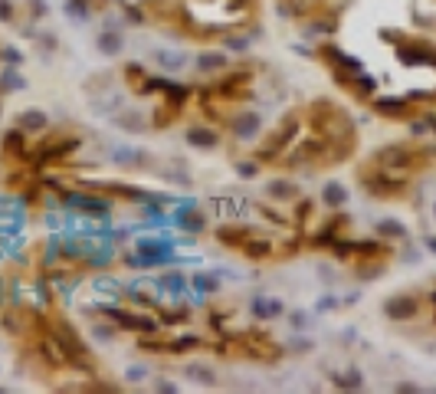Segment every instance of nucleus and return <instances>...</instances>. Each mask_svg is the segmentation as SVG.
Returning <instances> with one entry per match:
<instances>
[{
    "instance_id": "4c0bfd02",
    "label": "nucleus",
    "mask_w": 436,
    "mask_h": 394,
    "mask_svg": "<svg viewBox=\"0 0 436 394\" xmlns=\"http://www.w3.org/2000/svg\"><path fill=\"white\" fill-rule=\"evenodd\" d=\"M154 391H161V394H174V391H178V384H171V381H158V384H154Z\"/></svg>"
},
{
    "instance_id": "ea45409f",
    "label": "nucleus",
    "mask_w": 436,
    "mask_h": 394,
    "mask_svg": "<svg viewBox=\"0 0 436 394\" xmlns=\"http://www.w3.org/2000/svg\"><path fill=\"white\" fill-rule=\"evenodd\" d=\"M145 375H148V371H145V368H132V371H128V378H145Z\"/></svg>"
},
{
    "instance_id": "dca6fc26",
    "label": "nucleus",
    "mask_w": 436,
    "mask_h": 394,
    "mask_svg": "<svg viewBox=\"0 0 436 394\" xmlns=\"http://www.w3.org/2000/svg\"><path fill=\"white\" fill-rule=\"evenodd\" d=\"M3 154H10V158H30L27 132H23V128H10V132L3 135Z\"/></svg>"
},
{
    "instance_id": "412c9836",
    "label": "nucleus",
    "mask_w": 436,
    "mask_h": 394,
    "mask_svg": "<svg viewBox=\"0 0 436 394\" xmlns=\"http://www.w3.org/2000/svg\"><path fill=\"white\" fill-rule=\"evenodd\" d=\"M112 161L121 167H141L148 158H145V152H138V148H112Z\"/></svg>"
},
{
    "instance_id": "79ce46f5",
    "label": "nucleus",
    "mask_w": 436,
    "mask_h": 394,
    "mask_svg": "<svg viewBox=\"0 0 436 394\" xmlns=\"http://www.w3.org/2000/svg\"><path fill=\"white\" fill-rule=\"evenodd\" d=\"M426 121H430V132H433V135H436V119H426Z\"/></svg>"
},
{
    "instance_id": "f3484780",
    "label": "nucleus",
    "mask_w": 436,
    "mask_h": 394,
    "mask_svg": "<svg viewBox=\"0 0 436 394\" xmlns=\"http://www.w3.org/2000/svg\"><path fill=\"white\" fill-rule=\"evenodd\" d=\"M197 69L200 73H223L230 60H226V53H217V49H204V53H197Z\"/></svg>"
},
{
    "instance_id": "f257e3e1",
    "label": "nucleus",
    "mask_w": 436,
    "mask_h": 394,
    "mask_svg": "<svg viewBox=\"0 0 436 394\" xmlns=\"http://www.w3.org/2000/svg\"><path fill=\"white\" fill-rule=\"evenodd\" d=\"M299 119H302L299 112H292V115H286V119L279 121L269 135L263 138V145L256 148V161H276L279 154L286 152L289 145L299 138V132H302V121Z\"/></svg>"
},
{
    "instance_id": "9b49d317",
    "label": "nucleus",
    "mask_w": 436,
    "mask_h": 394,
    "mask_svg": "<svg viewBox=\"0 0 436 394\" xmlns=\"http://www.w3.org/2000/svg\"><path fill=\"white\" fill-rule=\"evenodd\" d=\"M95 49H99L102 56H121V49H125L121 30H115V27H106V30L95 36Z\"/></svg>"
},
{
    "instance_id": "6e6552de",
    "label": "nucleus",
    "mask_w": 436,
    "mask_h": 394,
    "mask_svg": "<svg viewBox=\"0 0 436 394\" xmlns=\"http://www.w3.org/2000/svg\"><path fill=\"white\" fill-rule=\"evenodd\" d=\"M187 145L191 148H204V152H210L220 145V132L210 128V125H191L187 128Z\"/></svg>"
},
{
    "instance_id": "c03bdc74",
    "label": "nucleus",
    "mask_w": 436,
    "mask_h": 394,
    "mask_svg": "<svg viewBox=\"0 0 436 394\" xmlns=\"http://www.w3.org/2000/svg\"><path fill=\"white\" fill-rule=\"evenodd\" d=\"M0 394H3V388H0Z\"/></svg>"
},
{
    "instance_id": "5701e85b",
    "label": "nucleus",
    "mask_w": 436,
    "mask_h": 394,
    "mask_svg": "<svg viewBox=\"0 0 436 394\" xmlns=\"http://www.w3.org/2000/svg\"><path fill=\"white\" fill-rule=\"evenodd\" d=\"M331 381H335L341 391H361V388H364L361 371H354V368H351V371H335V375H331Z\"/></svg>"
},
{
    "instance_id": "20e7f679",
    "label": "nucleus",
    "mask_w": 436,
    "mask_h": 394,
    "mask_svg": "<svg viewBox=\"0 0 436 394\" xmlns=\"http://www.w3.org/2000/svg\"><path fill=\"white\" fill-rule=\"evenodd\" d=\"M250 82H253V69H246V66H240V69H230V66H226L223 79L213 86V92H220V99H243Z\"/></svg>"
},
{
    "instance_id": "58836bf2",
    "label": "nucleus",
    "mask_w": 436,
    "mask_h": 394,
    "mask_svg": "<svg viewBox=\"0 0 436 394\" xmlns=\"http://www.w3.org/2000/svg\"><path fill=\"white\" fill-rule=\"evenodd\" d=\"M305 322H308V318H305V312H295V316H292V329L299 332V329L305 325Z\"/></svg>"
},
{
    "instance_id": "37998d69",
    "label": "nucleus",
    "mask_w": 436,
    "mask_h": 394,
    "mask_svg": "<svg viewBox=\"0 0 436 394\" xmlns=\"http://www.w3.org/2000/svg\"><path fill=\"white\" fill-rule=\"evenodd\" d=\"M433 217H436V204H433Z\"/></svg>"
},
{
    "instance_id": "39448f33",
    "label": "nucleus",
    "mask_w": 436,
    "mask_h": 394,
    "mask_svg": "<svg viewBox=\"0 0 436 394\" xmlns=\"http://www.w3.org/2000/svg\"><path fill=\"white\" fill-rule=\"evenodd\" d=\"M374 112L384 119H413V99L407 95H374Z\"/></svg>"
},
{
    "instance_id": "f8f14e48",
    "label": "nucleus",
    "mask_w": 436,
    "mask_h": 394,
    "mask_svg": "<svg viewBox=\"0 0 436 394\" xmlns=\"http://www.w3.org/2000/svg\"><path fill=\"white\" fill-rule=\"evenodd\" d=\"M112 119H115V125H119L121 132H132V135H141V132H148V115H141V112H128V108H119Z\"/></svg>"
},
{
    "instance_id": "ddd939ff",
    "label": "nucleus",
    "mask_w": 436,
    "mask_h": 394,
    "mask_svg": "<svg viewBox=\"0 0 436 394\" xmlns=\"http://www.w3.org/2000/svg\"><path fill=\"white\" fill-rule=\"evenodd\" d=\"M158 286H161V292L165 296H187V289H191V279L181 273V270H174V273H165V276H158Z\"/></svg>"
},
{
    "instance_id": "bb28decb",
    "label": "nucleus",
    "mask_w": 436,
    "mask_h": 394,
    "mask_svg": "<svg viewBox=\"0 0 436 394\" xmlns=\"http://www.w3.org/2000/svg\"><path fill=\"white\" fill-rule=\"evenodd\" d=\"M125 79H128V86H132L135 92H141L145 89V82H148V69L138 66V62H128V66H125Z\"/></svg>"
},
{
    "instance_id": "7ed1b4c3",
    "label": "nucleus",
    "mask_w": 436,
    "mask_h": 394,
    "mask_svg": "<svg viewBox=\"0 0 436 394\" xmlns=\"http://www.w3.org/2000/svg\"><path fill=\"white\" fill-rule=\"evenodd\" d=\"M62 204L69 211H79L95 220H108L112 213V197L108 194H92V191H62Z\"/></svg>"
},
{
    "instance_id": "393cba45",
    "label": "nucleus",
    "mask_w": 436,
    "mask_h": 394,
    "mask_svg": "<svg viewBox=\"0 0 436 394\" xmlns=\"http://www.w3.org/2000/svg\"><path fill=\"white\" fill-rule=\"evenodd\" d=\"M178 102H171V99H165V102H161V106L154 108V115H151V121H154V125H158V128H165V125H171V121L178 119Z\"/></svg>"
},
{
    "instance_id": "a211bd4d",
    "label": "nucleus",
    "mask_w": 436,
    "mask_h": 394,
    "mask_svg": "<svg viewBox=\"0 0 436 394\" xmlns=\"http://www.w3.org/2000/svg\"><path fill=\"white\" fill-rule=\"evenodd\" d=\"M46 125H49V119L43 108H27L16 115V128H23V132H46Z\"/></svg>"
},
{
    "instance_id": "2f4dec72",
    "label": "nucleus",
    "mask_w": 436,
    "mask_h": 394,
    "mask_svg": "<svg viewBox=\"0 0 436 394\" xmlns=\"http://www.w3.org/2000/svg\"><path fill=\"white\" fill-rule=\"evenodd\" d=\"M121 10L128 14V20H132L135 27H141V23H145V10H141V7H132V3H121Z\"/></svg>"
},
{
    "instance_id": "f03ea898",
    "label": "nucleus",
    "mask_w": 436,
    "mask_h": 394,
    "mask_svg": "<svg viewBox=\"0 0 436 394\" xmlns=\"http://www.w3.org/2000/svg\"><path fill=\"white\" fill-rule=\"evenodd\" d=\"M49 332L56 335V342L62 345V351L69 355V364L82 368V371H92L89 345H86V338H82V335L75 332V325H69L66 318H53V322H49Z\"/></svg>"
},
{
    "instance_id": "c85d7f7f",
    "label": "nucleus",
    "mask_w": 436,
    "mask_h": 394,
    "mask_svg": "<svg viewBox=\"0 0 436 394\" xmlns=\"http://www.w3.org/2000/svg\"><path fill=\"white\" fill-rule=\"evenodd\" d=\"M66 14L73 16L75 23H86L92 16V10H89V0H66Z\"/></svg>"
},
{
    "instance_id": "a19ab883",
    "label": "nucleus",
    "mask_w": 436,
    "mask_h": 394,
    "mask_svg": "<svg viewBox=\"0 0 436 394\" xmlns=\"http://www.w3.org/2000/svg\"><path fill=\"white\" fill-rule=\"evenodd\" d=\"M426 250H430V253H436V233H430V237H426Z\"/></svg>"
},
{
    "instance_id": "4be33fe9",
    "label": "nucleus",
    "mask_w": 436,
    "mask_h": 394,
    "mask_svg": "<svg viewBox=\"0 0 436 394\" xmlns=\"http://www.w3.org/2000/svg\"><path fill=\"white\" fill-rule=\"evenodd\" d=\"M191 289H194L197 296L217 292V289H220V273H194L191 276Z\"/></svg>"
},
{
    "instance_id": "423d86ee",
    "label": "nucleus",
    "mask_w": 436,
    "mask_h": 394,
    "mask_svg": "<svg viewBox=\"0 0 436 394\" xmlns=\"http://www.w3.org/2000/svg\"><path fill=\"white\" fill-rule=\"evenodd\" d=\"M417 309H420L417 296H391L384 303V316L391 318V322H407V318L417 316Z\"/></svg>"
},
{
    "instance_id": "0eeeda50",
    "label": "nucleus",
    "mask_w": 436,
    "mask_h": 394,
    "mask_svg": "<svg viewBox=\"0 0 436 394\" xmlns=\"http://www.w3.org/2000/svg\"><path fill=\"white\" fill-rule=\"evenodd\" d=\"M240 253L246 259H269V257H276V243L269 240V237H263V233H250L246 237V243L240 246Z\"/></svg>"
},
{
    "instance_id": "f704fd0d",
    "label": "nucleus",
    "mask_w": 436,
    "mask_h": 394,
    "mask_svg": "<svg viewBox=\"0 0 436 394\" xmlns=\"http://www.w3.org/2000/svg\"><path fill=\"white\" fill-rule=\"evenodd\" d=\"M0 20H3V23L14 20V3H10V0H0Z\"/></svg>"
},
{
    "instance_id": "cd10ccee",
    "label": "nucleus",
    "mask_w": 436,
    "mask_h": 394,
    "mask_svg": "<svg viewBox=\"0 0 436 394\" xmlns=\"http://www.w3.org/2000/svg\"><path fill=\"white\" fill-rule=\"evenodd\" d=\"M154 60L161 62L167 73H178V69H184L187 56H181V53H171V49H158V53H154Z\"/></svg>"
},
{
    "instance_id": "9d476101",
    "label": "nucleus",
    "mask_w": 436,
    "mask_h": 394,
    "mask_svg": "<svg viewBox=\"0 0 436 394\" xmlns=\"http://www.w3.org/2000/svg\"><path fill=\"white\" fill-rule=\"evenodd\" d=\"M259 132V115L256 112H243L237 119H230V135L240 138V141H250V138Z\"/></svg>"
},
{
    "instance_id": "2eb2a0df",
    "label": "nucleus",
    "mask_w": 436,
    "mask_h": 394,
    "mask_svg": "<svg viewBox=\"0 0 436 394\" xmlns=\"http://www.w3.org/2000/svg\"><path fill=\"white\" fill-rule=\"evenodd\" d=\"M119 108H125V95L121 92H99L95 99H92V112H99V115H115Z\"/></svg>"
},
{
    "instance_id": "c9c22d12",
    "label": "nucleus",
    "mask_w": 436,
    "mask_h": 394,
    "mask_svg": "<svg viewBox=\"0 0 436 394\" xmlns=\"http://www.w3.org/2000/svg\"><path fill=\"white\" fill-rule=\"evenodd\" d=\"M335 305H338L335 296H322V299H318V312H328V309H335Z\"/></svg>"
},
{
    "instance_id": "72a5a7b5",
    "label": "nucleus",
    "mask_w": 436,
    "mask_h": 394,
    "mask_svg": "<svg viewBox=\"0 0 436 394\" xmlns=\"http://www.w3.org/2000/svg\"><path fill=\"white\" fill-rule=\"evenodd\" d=\"M0 56L10 62V66H20L23 62V56H20V49H14V46H7V49H0Z\"/></svg>"
},
{
    "instance_id": "1a4fd4ad",
    "label": "nucleus",
    "mask_w": 436,
    "mask_h": 394,
    "mask_svg": "<svg viewBox=\"0 0 436 394\" xmlns=\"http://www.w3.org/2000/svg\"><path fill=\"white\" fill-rule=\"evenodd\" d=\"M250 312H253L256 318H263V322H269V318L282 316V312H286V305H282V299H272V296H253Z\"/></svg>"
},
{
    "instance_id": "6ab92c4d",
    "label": "nucleus",
    "mask_w": 436,
    "mask_h": 394,
    "mask_svg": "<svg viewBox=\"0 0 436 394\" xmlns=\"http://www.w3.org/2000/svg\"><path fill=\"white\" fill-rule=\"evenodd\" d=\"M266 194L276 197V200H299V184L295 181H286V178H276V181H269V187H266Z\"/></svg>"
},
{
    "instance_id": "b1692460",
    "label": "nucleus",
    "mask_w": 436,
    "mask_h": 394,
    "mask_svg": "<svg viewBox=\"0 0 436 394\" xmlns=\"http://www.w3.org/2000/svg\"><path fill=\"white\" fill-rule=\"evenodd\" d=\"M374 233L380 237V240H407V233H410V230H407L400 220H380Z\"/></svg>"
},
{
    "instance_id": "4468645a",
    "label": "nucleus",
    "mask_w": 436,
    "mask_h": 394,
    "mask_svg": "<svg viewBox=\"0 0 436 394\" xmlns=\"http://www.w3.org/2000/svg\"><path fill=\"white\" fill-rule=\"evenodd\" d=\"M253 233V227H240V224H220L217 227V240L223 243V246H233V250H240L243 243H246V237Z\"/></svg>"
},
{
    "instance_id": "aec40b11",
    "label": "nucleus",
    "mask_w": 436,
    "mask_h": 394,
    "mask_svg": "<svg viewBox=\"0 0 436 394\" xmlns=\"http://www.w3.org/2000/svg\"><path fill=\"white\" fill-rule=\"evenodd\" d=\"M322 200L328 204L331 211H338V207H345L348 204V187L341 181H328L322 187Z\"/></svg>"
},
{
    "instance_id": "c756f323",
    "label": "nucleus",
    "mask_w": 436,
    "mask_h": 394,
    "mask_svg": "<svg viewBox=\"0 0 436 394\" xmlns=\"http://www.w3.org/2000/svg\"><path fill=\"white\" fill-rule=\"evenodd\" d=\"M27 82L16 76V69H3V76H0V89H23Z\"/></svg>"
},
{
    "instance_id": "473e14b6",
    "label": "nucleus",
    "mask_w": 436,
    "mask_h": 394,
    "mask_svg": "<svg viewBox=\"0 0 436 394\" xmlns=\"http://www.w3.org/2000/svg\"><path fill=\"white\" fill-rule=\"evenodd\" d=\"M223 43H226V49H233V53H246L250 40H246V36H226Z\"/></svg>"
},
{
    "instance_id": "e433bc0d",
    "label": "nucleus",
    "mask_w": 436,
    "mask_h": 394,
    "mask_svg": "<svg viewBox=\"0 0 436 394\" xmlns=\"http://www.w3.org/2000/svg\"><path fill=\"white\" fill-rule=\"evenodd\" d=\"M30 10L36 14L33 20H40V16H46V3H43V0H30Z\"/></svg>"
},
{
    "instance_id": "a878e982",
    "label": "nucleus",
    "mask_w": 436,
    "mask_h": 394,
    "mask_svg": "<svg viewBox=\"0 0 436 394\" xmlns=\"http://www.w3.org/2000/svg\"><path fill=\"white\" fill-rule=\"evenodd\" d=\"M184 375H187L191 381H197V384H207V388L217 384V371L207 368V364H187V368H184Z\"/></svg>"
},
{
    "instance_id": "7c9ffc66",
    "label": "nucleus",
    "mask_w": 436,
    "mask_h": 394,
    "mask_svg": "<svg viewBox=\"0 0 436 394\" xmlns=\"http://www.w3.org/2000/svg\"><path fill=\"white\" fill-rule=\"evenodd\" d=\"M237 174H240V178H246V181H250V178H256V174H259V161H237Z\"/></svg>"
}]
</instances>
